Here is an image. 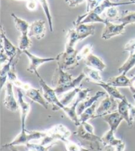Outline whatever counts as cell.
I'll use <instances>...</instances> for the list:
<instances>
[{
    "mask_svg": "<svg viewBox=\"0 0 135 151\" xmlns=\"http://www.w3.org/2000/svg\"><path fill=\"white\" fill-rule=\"evenodd\" d=\"M11 16L13 21H14L16 29L20 32L21 35H28L30 24L25 19L18 17L15 13H11Z\"/></svg>",
    "mask_w": 135,
    "mask_h": 151,
    "instance_id": "29",
    "label": "cell"
},
{
    "mask_svg": "<svg viewBox=\"0 0 135 151\" xmlns=\"http://www.w3.org/2000/svg\"><path fill=\"white\" fill-rule=\"evenodd\" d=\"M74 79L72 76L67 71L57 67L52 77V85L54 88L63 86Z\"/></svg>",
    "mask_w": 135,
    "mask_h": 151,
    "instance_id": "14",
    "label": "cell"
},
{
    "mask_svg": "<svg viewBox=\"0 0 135 151\" xmlns=\"http://www.w3.org/2000/svg\"><path fill=\"white\" fill-rule=\"evenodd\" d=\"M35 74L37 76L38 79L40 86L42 90V95L45 100L48 102V104L52 105L53 110L57 111V110L62 109L64 111L66 107L63 106L60 102L59 97L55 92V89L48 86L38 72H36Z\"/></svg>",
    "mask_w": 135,
    "mask_h": 151,
    "instance_id": "3",
    "label": "cell"
},
{
    "mask_svg": "<svg viewBox=\"0 0 135 151\" xmlns=\"http://www.w3.org/2000/svg\"><path fill=\"white\" fill-rule=\"evenodd\" d=\"M46 34V27L45 22L42 19L36 20L30 24L28 36L33 37L37 40L44 39Z\"/></svg>",
    "mask_w": 135,
    "mask_h": 151,
    "instance_id": "12",
    "label": "cell"
},
{
    "mask_svg": "<svg viewBox=\"0 0 135 151\" xmlns=\"http://www.w3.org/2000/svg\"><path fill=\"white\" fill-rule=\"evenodd\" d=\"M103 151H115V147L112 146H105L104 147Z\"/></svg>",
    "mask_w": 135,
    "mask_h": 151,
    "instance_id": "49",
    "label": "cell"
},
{
    "mask_svg": "<svg viewBox=\"0 0 135 151\" xmlns=\"http://www.w3.org/2000/svg\"><path fill=\"white\" fill-rule=\"evenodd\" d=\"M93 45L92 44H87L84 46L80 50L77 52V59L79 61L85 60L88 56L92 53Z\"/></svg>",
    "mask_w": 135,
    "mask_h": 151,
    "instance_id": "39",
    "label": "cell"
},
{
    "mask_svg": "<svg viewBox=\"0 0 135 151\" xmlns=\"http://www.w3.org/2000/svg\"><path fill=\"white\" fill-rule=\"evenodd\" d=\"M129 89H130L131 92L133 93V95L135 94V75L131 78V84Z\"/></svg>",
    "mask_w": 135,
    "mask_h": 151,
    "instance_id": "47",
    "label": "cell"
},
{
    "mask_svg": "<svg viewBox=\"0 0 135 151\" xmlns=\"http://www.w3.org/2000/svg\"><path fill=\"white\" fill-rule=\"evenodd\" d=\"M18 52H19V51H18ZM15 56H14L12 58H10L9 60L8 61L7 63L4 64V65H2V66H1V89H3L4 86L6 85V83L7 82L8 74H9L11 68L12 64L13 63V60H14Z\"/></svg>",
    "mask_w": 135,
    "mask_h": 151,
    "instance_id": "30",
    "label": "cell"
},
{
    "mask_svg": "<svg viewBox=\"0 0 135 151\" xmlns=\"http://www.w3.org/2000/svg\"><path fill=\"white\" fill-rule=\"evenodd\" d=\"M106 96V91H98L95 93V95L93 96L89 97L85 101L82 102L78 105L77 108V111L78 113V115H80L81 113H82L85 109H86L88 107L92 106L94 104H96L99 99L102 98V97H104Z\"/></svg>",
    "mask_w": 135,
    "mask_h": 151,
    "instance_id": "17",
    "label": "cell"
},
{
    "mask_svg": "<svg viewBox=\"0 0 135 151\" xmlns=\"http://www.w3.org/2000/svg\"><path fill=\"white\" fill-rule=\"evenodd\" d=\"M27 149V151H34L33 149H31V148H26Z\"/></svg>",
    "mask_w": 135,
    "mask_h": 151,
    "instance_id": "52",
    "label": "cell"
},
{
    "mask_svg": "<svg viewBox=\"0 0 135 151\" xmlns=\"http://www.w3.org/2000/svg\"><path fill=\"white\" fill-rule=\"evenodd\" d=\"M125 148V142H124L122 144L115 147V151H124Z\"/></svg>",
    "mask_w": 135,
    "mask_h": 151,
    "instance_id": "48",
    "label": "cell"
},
{
    "mask_svg": "<svg viewBox=\"0 0 135 151\" xmlns=\"http://www.w3.org/2000/svg\"><path fill=\"white\" fill-rule=\"evenodd\" d=\"M105 18L106 19L109 21H118L121 16V13L117 9V7H112L108 8L104 12Z\"/></svg>",
    "mask_w": 135,
    "mask_h": 151,
    "instance_id": "37",
    "label": "cell"
},
{
    "mask_svg": "<svg viewBox=\"0 0 135 151\" xmlns=\"http://www.w3.org/2000/svg\"><path fill=\"white\" fill-rule=\"evenodd\" d=\"M119 100H117L107 94L96 107V119L104 117V116L117 111Z\"/></svg>",
    "mask_w": 135,
    "mask_h": 151,
    "instance_id": "6",
    "label": "cell"
},
{
    "mask_svg": "<svg viewBox=\"0 0 135 151\" xmlns=\"http://www.w3.org/2000/svg\"><path fill=\"white\" fill-rule=\"evenodd\" d=\"M77 127V130L74 134L78 139L86 142L92 150H101L102 149L101 138L94 134V128L90 123L88 122L81 123Z\"/></svg>",
    "mask_w": 135,
    "mask_h": 151,
    "instance_id": "1",
    "label": "cell"
},
{
    "mask_svg": "<svg viewBox=\"0 0 135 151\" xmlns=\"http://www.w3.org/2000/svg\"><path fill=\"white\" fill-rule=\"evenodd\" d=\"M82 72L85 74V77L88 81H90V82L96 83V84L103 82V80H102L100 75V72L97 70L86 66L84 68Z\"/></svg>",
    "mask_w": 135,
    "mask_h": 151,
    "instance_id": "27",
    "label": "cell"
},
{
    "mask_svg": "<svg viewBox=\"0 0 135 151\" xmlns=\"http://www.w3.org/2000/svg\"><path fill=\"white\" fill-rule=\"evenodd\" d=\"M118 22L125 26L135 23V12L129 10L123 11L121 13Z\"/></svg>",
    "mask_w": 135,
    "mask_h": 151,
    "instance_id": "32",
    "label": "cell"
},
{
    "mask_svg": "<svg viewBox=\"0 0 135 151\" xmlns=\"http://www.w3.org/2000/svg\"><path fill=\"white\" fill-rule=\"evenodd\" d=\"M1 47L4 48L5 53L9 56V58H12L18 53L20 50L17 48L13 43L10 41L6 36V33L3 27H1Z\"/></svg>",
    "mask_w": 135,
    "mask_h": 151,
    "instance_id": "18",
    "label": "cell"
},
{
    "mask_svg": "<svg viewBox=\"0 0 135 151\" xmlns=\"http://www.w3.org/2000/svg\"><path fill=\"white\" fill-rule=\"evenodd\" d=\"M79 42V37L77 36V32L75 29H71L67 32V40L65 44V51L68 52H73L76 51L75 48V45Z\"/></svg>",
    "mask_w": 135,
    "mask_h": 151,
    "instance_id": "24",
    "label": "cell"
},
{
    "mask_svg": "<svg viewBox=\"0 0 135 151\" xmlns=\"http://www.w3.org/2000/svg\"><path fill=\"white\" fill-rule=\"evenodd\" d=\"M9 57L7 55V54L5 53V50L3 47L1 48V56H0V60H1V66L4 65V64L7 63L9 60Z\"/></svg>",
    "mask_w": 135,
    "mask_h": 151,
    "instance_id": "46",
    "label": "cell"
},
{
    "mask_svg": "<svg viewBox=\"0 0 135 151\" xmlns=\"http://www.w3.org/2000/svg\"><path fill=\"white\" fill-rule=\"evenodd\" d=\"M17 1H30V0H17Z\"/></svg>",
    "mask_w": 135,
    "mask_h": 151,
    "instance_id": "53",
    "label": "cell"
},
{
    "mask_svg": "<svg viewBox=\"0 0 135 151\" xmlns=\"http://www.w3.org/2000/svg\"><path fill=\"white\" fill-rule=\"evenodd\" d=\"M23 53L25 54L29 59V65L28 68H27V71L32 74H35L36 72H38V68L40 66H42V64L47 63H50V62L52 61H55L56 60L55 57H40V56L34 55V54L30 52L28 50L23 51Z\"/></svg>",
    "mask_w": 135,
    "mask_h": 151,
    "instance_id": "8",
    "label": "cell"
},
{
    "mask_svg": "<svg viewBox=\"0 0 135 151\" xmlns=\"http://www.w3.org/2000/svg\"><path fill=\"white\" fill-rule=\"evenodd\" d=\"M135 5V0H129V1H126V5Z\"/></svg>",
    "mask_w": 135,
    "mask_h": 151,
    "instance_id": "50",
    "label": "cell"
},
{
    "mask_svg": "<svg viewBox=\"0 0 135 151\" xmlns=\"http://www.w3.org/2000/svg\"><path fill=\"white\" fill-rule=\"evenodd\" d=\"M80 89L81 88L78 87L63 93L61 97V98H59V100H60V102L62 104V105L65 107L71 106L73 103V101H75V99L76 98L77 94L79 92Z\"/></svg>",
    "mask_w": 135,
    "mask_h": 151,
    "instance_id": "28",
    "label": "cell"
},
{
    "mask_svg": "<svg viewBox=\"0 0 135 151\" xmlns=\"http://www.w3.org/2000/svg\"><path fill=\"white\" fill-rule=\"evenodd\" d=\"M101 140L102 145H103V147L112 146L116 147L125 142L123 139L116 138V137L115 135V131L111 130V129H109V131H107L106 133L101 137Z\"/></svg>",
    "mask_w": 135,
    "mask_h": 151,
    "instance_id": "22",
    "label": "cell"
},
{
    "mask_svg": "<svg viewBox=\"0 0 135 151\" xmlns=\"http://www.w3.org/2000/svg\"><path fill=\"white\" fill-rule=\"evenodd\" d=\"M25 96L32 101L36 102L43 107H44L45 109H48L49 107V104L45 100L43 95H42L38 89L31 87L28 90L25 91Z\"/></svg>",
    "mask_w": 135,
    "mask_h": 151,
    "instance_id": "19",
    "label": "cell"
},
{
    "mask_svg": "<svg viewBox=\"0 0 135 151\" xmlns=\"http://www.w3.org/2000/svg\"><path fill=\"white\" fill-rule=\"evenodd\" d=\"M85 78V75L83 72H82V73L78 76L77 77L75 78L73 80L71 81V82H69V83H67L63 86H59V87H57L55 88H54L55 89V91L57 93V95H58L59 97V96L63 95V93L67 92V91H69L72 90H73V89L78 88L80 86L81 82H82Z\"/></svg>",
    "mask_w": 135,
    "mask_h": 151,
    "instance_id": "15",
    "label": "cell"
},
{
    "mask_svg": "<svg viewBox=\"0 0 135 151\" xmlns=\"http://www.w3.org/2000/svg\"><path fill=\"white\" fill-rule=\"evenodd\" d=\"M107 20L102 17L98 13L94 12V11H91L90 12H87L85 14L79 15L77 19L73 22V25L77 24H91V23H103L106 24Z\"/></svg>",
    "mask_w": 135,
    "mask_h": 151,
    "instance_id": "13",
    "label": "cell"
},
{
    "mask_svg": "<svg viewBox=\"0 0 135 151\" xmlns=\"http://www.w3.org/2000/svg\"><path fill=\"white\" fill-rule=\"evenodd\" d=\"M64 143L65 145L66 151H92V149H86L79 143L70 141L69 139Z\"/></svg>",
    "mask_w": 135,
    "mask_h": 151,
    "instance_id": "38",
    "label": "cell"
},
{
    "mask_svg": "<svg viewBox=\"0 0 135 151\" xmlns=\"http://www.w3.org/2000/svg\"><path fill=\"white\" fill-rule=\"evenodd\" d=\"M131 104L128 101L127 99H125L123 100L119 101L118 102L117 112L119 113L121 118L123 121L127 123L129 126H130V119H129V108H130Z\"/></svg>",
    "mask_w": 135,
    "mask_h": 151,
    "instance_id": "26",
    "label": "cell"
},
{
    "mask_svg": "<svg viewBox=\"0 0 135 151\" xmlns=\"http://www.w3.org/2000/svg\"><path fill=\"white\" fill-rule=\"evenodd\" d=\"M108 84L116 88H129L131 84V78L126 74H120L117 76L109 78L106 82Z\"/></svg>",
    "mask_w": 135,
    "mask_h": 151,
    "instance_id": "21",
    "label": "cell"
},
{
    "mask_svg": "<svg viewBox=\"0 0 135 151\" xmlns=\"http://www.w3.org/2000/svg\"><path fill=\"white\" fill-rule=\"evenodd\" d=\"M135 66V52L129 54V58L125 63L118 68L119 73L126 74L128 72Z\"/></svg>",
    "mask_w": 135,
    "mask_h": 151,
    "instance_id": "31",
    "label": "cell"
},
{
    "mask_svg": "<svg viewBox=\"0 0 135 151\" xmlns=\"http://www.w3.org/2000/svg\"><path fill=\"white\" fill-rule=\"evenodd\" d=\"M26 147L31 148V149H33L34 151H49V149L52 147L42 146V145L37 143H28L26 145Z\"/></svg>",
    "mask_w": 135,
    "mask_h": 151,
    "instance_id": "41",
    "label": "cell"
},
{
    "mask_svg": "<svg viewBox=\"0 0 135 151\" xmlns=\"http://www.w3.org/2000/svg\"><path fill=\"white\" fill-rule=\"evenodd\" d=\"M37 1L40 4V5H41V7L43 9V11H44L45 15L46 16L48 22V24H49L50 31L53 32V18H52V13H51V12H50V5H49V4H48V0H37Z\"/></svg>",
    "mask_w": 135,
    "mask_h": 151,
    "instance_id": "35",
    "label": "cell"
},
{
    "mask_svg": "<svg viewBox=\"0 0 135 151\" xmlns=\"http://www.w3.org/2000/svg\"><path fill=\"white\" fill-rule=\"evenodd\" d=\"M46 131H27L26 129H21V131L15 138L9 143L3 146V147H10L11 146L26 145L28 143H38L40 139L45 136Z\"/></svg>",
    "mask_w": 135,
    "mask_h": 151,
    "instance_id": "2",
    "label": "cell"
},
{
    "mask_svg": "<svg viewBox=\"0 0 135 151\" xmlns=\"http://www.w3.org/2000/svg\"><path fill=\"white\" fill-rule=\"evenodd\" d=\"M86 0H65L66 4L68 5L70 7H75L78 5L82 4Z\"/></svg>",
    "mask_w": 135,
    "mask_h": 151,
    "instance_id": "45",
    "label": "cell"
},
{
    "mask_svg": "<svg viewBox=\"0 0 135 151\" xmlns=\"http://www.w3.org/2000/svg\"><path fill=\"white\" fill-rule=\"evenodd\" d=\"M103 119L104 121H106L108 125H109V129L115 132L118 129L121 123L123 121L117 111L104 116Z\"/></svg>",
    "mask_w": 135,
    "mask_h": 151,
    "instance_id": "25",
    "label": "cell"
},
{
    "mask_svg": "<svg viewBox=\"0 0 135 151\" xmlns=\"http://www.w3.org/2000/svg\"><path fill=\"white\" fill-rule=\"evenodd\" d=\"M125 25L121 23L115 24L108 21L105 24L101 38L104 40H109L114 37L123 35L125 33Z\"/></svg>",
    "mask_w": 135,
    "mask_h": 151,
    "instance_id": "10",
    "label": "cell"
},
{
    "mask_svg": "<svg viewBox=\"0 0 135 151\" xmlns=\"http://www.w3.org/2000/svg\"><path fill=\"white\" fill-rule=\"evenodd\" d=\"M74 29L77 32L79 42L95 34L96 27L90 24H77L74 25Z\"/></svg>",
    "mask_w": 135,
    "mask_h": 151,
    "instance_id": "16",
    "label": "cell"
},
{
    "mask_svg": "<svg viewBox=\"0 0 135 151\" xmlns=\"http://www.w3.org/2000/svg\"><path fill=\"white\" fill-rule=\"evenodd\" d=\"M78 51L68 52L64 51L56 56L55 61L58 67L65 71L73 70L79 65V61L77 59Z\"/></svg>",
    "mask_w": 135,
    "mask_h": 151,
    "instance_id": "5",
    "label": "cell"
},
{
    "mask_svg": "<svg viewBox=\"0 0 135 151\" xmlns=\"http://www.w3.org/2000/svg\"><path fill=\"white\" fill-rule=\"evenodd\" d=\"M17 100L19 107V110L21 113V129H26V121L27 117L31 111V106L28 102H26L24 99V94L22 90L20 88H17Z\"/></svg>",
    "mask_w": 135,
    "mask_h": 151,
    "instance_id": "11",
    "label": "cell"
},
{
    "mask_svg": "<svg viewBox=\"0 0 135 151\" xmlns=\"http://www.w3.org/2000/svg\"><path fill=\"white\" fill-rule=\"evenodd\" d=\"M129 119H130V126H131L135 122V106L132 104H131L129 108Z\"/></svg>",
    "mask_w": 135,
    "mask_h": 151,
    "instance_id": "44",
    "label": "cell"
},
{
    "mask_svg": "<svg viewBox=\"0 0 135 151\" xmlns=\"http://www.w3.org/2000/svg\"><path fill=\"white\" fill-rule=\"evenodd\" d=\"M91 91L92 90L90 88H81L79 92L78 93L76 98H75V101H73V103H72L70 106H67L63 111V112L65 113L67 117L75 123V125L77 127L80 125L79 117V115H78V113L77 111L78 105H79L80 102L85 101V99L89 98V93H90Z\"/></svg>",
    "mask_w": 135,
    "mask_h": 151,
    "instance_id": "4",
    "label": "cell"
},
{
    "mask_svg": "<svg viewBox=\"0 0 135 151\" xmlns=\"http://www.w3.org/2000/svg\"><path fill=\"white\" fill-rule=\"evenodd\" d=\"M97 107L96 103L92 106L85 109L81 114L79 116L80 123L88 122V120L96 119V110Z\"/></svg>",
    "mask_w": 135,
    "mask_h": 151,
    "instance_id": "34",
    "label": "cell"
},
{
    "mask_svg": "<svg viewBox=\"0 0 135 151\" xmlns=\"http://www.w3.org/2000/svg\"><path fill=\"white\" fill-rule=\"evenodd\" d=\"M46 133L50 135L55 142L59 141L66 142L71 135V131L65 126L62 124H58L53 126L52 128L45 131Z\"/></svg>",
    "mask_w": 135,
    "mask_h": 151,
    "instance_id": "9",
    "label": "cell"
},
{
    "mask_svg": "<svg viewBox=\"0 0 135 151\" xmlns=\"http://www.w3.org/2000/svg\"><path fill=\"white\" fill-rule=\"evenodd\" d=\"M26 8L31 12L36 11L38 7V1L37 0H30L26 1Z\"/></svg>",
    "mask_w": 135,
    "mask_h": 151,
    "instance_id": "43",
    "label": "cell"
},
{
    "mask_svg": "<svg viewBox=\"0 0 135 151\" xmlns=\"http://www.w3.org/2000/svg\"><path fill=\"white\" fill-rule=\"evenodd\" d=\"M85 62L86 66L97 70L99 72H103L106 68V64L104 63L103 60L98 56L94 55L93 53L90 54L85 59Z\"/></svg>",
    "mask_w": 135,
    "mask_h": 151,
    "instance_id": "20",
    "label": "cell"
},
{
    "mask_svg": "<svg viewBox=\"0 0 135 151\" xmlns=\"http://www.w3.org/2000/svg\"><path fill=\"white\" fill-rule=\"evenodd\" d=\"M117 1H119V0H117Z\"/></svg>",
    "mask_w": 135,
    "mask_h": 151,
    "instance_id": "55",
    "label": "cell"
},
{
    "mask_svg": "<svg viewBox=\"0 0 135 151\" xmlns=\"http://www.w3.org/2000/svg\"><path fill=\"white\" fill-rule=\"evenodd\" d=\"M4 106L5 108L11 112H16L19 110L18 100L16 99L14 91H13V85L8 81L5 85Z\"/></svg>",
    "mask_w": 135,
    "mask_h": 151,
    "instance_id": "7",
    "label": "cell"
},
{
    "mask_svg": "<svg viewBox=\"0 0 135 151\" xmlns=\"http://www.w3.org/2000/svg\"><path fill=\"white\" fill-rule=\"evenodd\" d=\"M124 52H127L129 54L135 52V39H131L126 43L124 47Z\"/></svg>",
    "mask_w": 135,
    "mask_h": 151,
    "instance_id": "42",
    "label": "cell"
},
{
    "mask_svg": "<svg viewBox=\"0 0 135 151\" xmlns=\"http://www.w3.org/2000/svg\"><path fill=\"white\" fill-rule=\"evenodd\" d=\"M104 0H86V13L90 12L91 11H93Z\"/></svg>",
    "mask_w": 135,
    "mask_h": 151,
    "instance_id": "40",
    "label": "cell"
},
{
    "mask_svg": "<svg viewBox=\"0 0 135 151\" xmlns=\"http://www.w3.org/2000/svg\"><path fill=\"white\" fill-rule=\"evenodd\" d=\"M123 5H126V2L115 3L111 1L110 0H104V1H102L98 7H96L93 11L96 13H98V15H100L105 12V11L108 8H110L112 7H119Z\"/></svg>",
    "mask_w": 135,
    "mask_h": 151,
    "instance_id": "33",
    "label": "cell"
},
{
    "mask_svg": "<svg viewBox=\"0 0 135 151\" xmlns=\"http://www.w3.org/2000/svg\"><path fill=\"white\" fill-rule=\"evenodd\" d=\"M96 85L100 86L101 88L104 89L108 96L112 97L113 98L117 99V100L121 101L126 98L125 96L123 95V94L119 91L117 88L108 84L107 82H105L104 81L99 83H97Z\"/></svg>",
    "mask_w": 135,
    "mask_h": 151,
    "instance_id": "23",
    "label": "cell"
},
{
    "mask_svg": "<svg viewBox=\"0 0 135 151\" xmlns=\"http://www.w3.org/2000/svg\"><path fill=\"white\" fill-rule=\"evenodd\" d=\"M32 46V40L28 35H21L18 38V49L23 51L28 50Z\"/></svg>",
    "mask_w": 135,
    "mask_h": 151,
    "instance_id": "36",
    "label": "cell"
},
{
    "mask_svg": "<svg viewBox=\"0 0 135 151\" xmlns=\"http://www.w3.org/2000/svg\"><path fill=\"white\" fill-rule=\"evenodd\" d=\"M133 97L134 100V101H135V94H133Z\"/></svg>",
    "mask_w": 135,
    "mask_h": 151,
    "instance_id": "54",
    "label": "cell"
},
{
    "mask_svg": "<svg viewBox=\"0 0 135 151\" xmlns=\"http://www.w3.org/2000/svg\"><path fill=\"white\" fill-rule=\"evenodd\" d=\"M9 148L11 149V151H18L17 149H16V147L15 146H11Z\"/></svg>",
    "mask_w": 135,
    "mask_h": 151,
    "instance_id": "51",
    "label": "cell"
}]
</instances>
